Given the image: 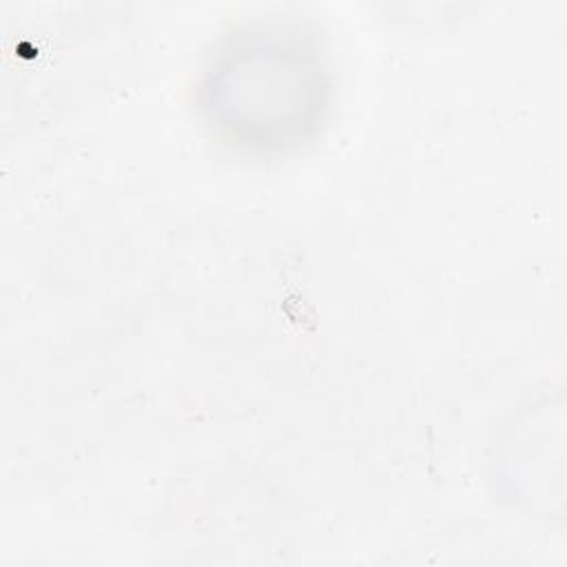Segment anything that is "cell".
Listing matches in <instances>:
<instances>
[{"label": "cell", "instance_id": "cell-1", "mask_svg": "<svg viewBox=\"0 0 567 567\" xmlns=\"http://www.w3.org/2000/svg\"><path fill=\"white\" fill-rule=\"evenodd\" d=\"M328 95L317 42L281 24L235 31L210 55L199 84V104L215 131L255 151L306 142L323 122Z\"/></svg>", "mask_w": 567, "mask_h": 567}]
</instances>
